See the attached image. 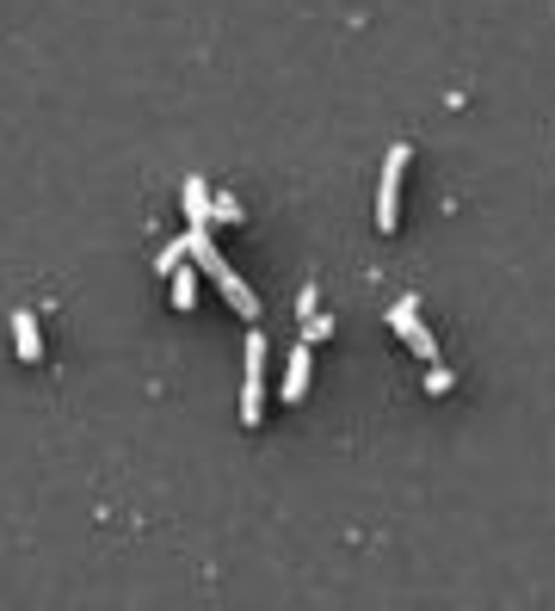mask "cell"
Listing matches in <instances>:
<instances>
[{
	"label": "cell",
	"instance_id": "obj_1",
	"mask_svg": "<svg viewBox=\"0 0 555 611\" xmlns=\"http://www.w3.org/2000/svg\"><path fill=\"white\" fill-rule=\"evenodd\" d=\"M192 236H198V253H192V260H198V266L216 279V291L229 297V309L241 315V321H260V303H253V291H247V284L235 279V266H229V260H222V253L210 248V229H192Z\"/></svg>",
	"mask_w": 555,
	"mask_h": 611
},
{
	"label": "cell",
	"instance_id": "obj_2",
	"mask_svg": "<svg viewBox=\"0 0 555 611\" xmlns=\"http://www.w3.org/2000/svg\"><path fill=\"white\" fill-rule=\"evenodd\" d=\"M407 161H414V149L395 142L383 161V179H377V229L383 236H395V222H401V173H407Z\"/></svg>",
	"mask_w": 555,
	"mask_h": 611
},
{
	"label": "cell",
	"instance_id": "obj_3",
	"mask_svg": "<svg viewBox=\"0 0 555 611\" xmlns=\"http://www.w3.org/2000/svg\"><path fill=\"white\" fill-rule=\"evenodd\" d=\"M260 421H265V340L253 334L241 359V426H260Z\"/></svg>",
	"mask_w": 555,
	"mask_h": 611
},
{
	"label": "cell",
	"instance_id": "obj_4",
	"mask_svg": "<svg viewBox=\"0 0 555 611\" xmlns=\"http://www.w3.org/2000/svg\"><path fill=\"white\" fill-rule=\"evenodd\" d=\"M389 328H395L401 340L414 346L420 359H432V364H438V340L426 334V321H420V303H414V297H395V309H389Z\"/></svg>",
	"mask_w": 555,
	"mask_h": 611
},
{
	"label": "cell",
	"instance_id": "obj_5",
	"mask_svg": "<svg viewBox=\"0 0 555 611\" xmlns=\"http://www.w3.org/2000/svg\"><path fill=\"white\" fill-rule=\"evenodd\" d=\"M13 346H19V359L25 364H44V334H37V315L31 309L13 315Z\"/></svg>",
	"mask_w": 555,
	"mask_h": 611
},
{
	"label": "cell",
	"instance_id": "obj_6",
	"mask_svg": "<svg viewBox=\"0 0 555 611\" xmlns=\"http://www.w3.org/2000/svg\"><path fill=\"white\" fill-rule=\"evenodd\" d=\"M185 217H192V229H210L216 222V192L204 179H185Z\"/></svg>",
	"mask_w": 555,
	"mask_h": 611
},
{
	"label": "cell",
	"instance_id": "obj_7",
	"mask_svg": "<svg viewBox=\"0 0 555 611\" xmlns=\"http://www.w3.org/2000/svg\"><path fill=\"white\" fill-rule=\"evenodd\" d=\"M327 334H334V321L322 315V297H315V284H308L303 291V340L315 346V340H327Z\"/></svg>",
	"mask_w": 555,
	"mask_h": 611
},
{
	"label": "cell",
	"instance_id": "obj_8",
	"mask_svg": "<svg viewBox=\"0 0 555 611\" xmlns=\"http://www.w3.org/2000/svg\"><path fill=\"white\" fill-rule=\"evenodd\" d=\"M308 364H315V359H308V346H296L291 371H284V402H303V395H308Z\"/></svg>",
	"mask_w": 555,
	"mask_h": 611
},
{
	"label": "cell",
	"instance_id": "obj_9",
	"mask_svg": "<svg viewBox=\"0 0 555 611\" xmlns=\"http://www.w3.org/2000/svg\"><path fill=\"white\" fill-rule=\"evenodd\" d=\"M192 253H198V236L185 229L179 241H167V248H161V260H154V272H167V279H173V272H179L185 260H192Z\"/></svg>",
	"mask_w": 555,
	"mask_h": 611
},
{
	"label": "cell",
	"instance_id": "obj_10",
	"mask_svg": "<svg viewBox=\"0 0 555 611\" xmlns=\"http://www.w3.org/2000/svg\"><path fill=\"white\" fill-rule=\"evenodd\" d=\"M173 309H185V315L198 309V279H192V266L173 272Z\"/></svg>",
	"mask_w": 555,
	"mask_h": 611
},
{
	"label": "cell",
	"instance_id": "obj_11",
	"mask_svg": "<svg viewBox=\"0 0 555 611\" xmlns=\"http://www.w3.org/2000/svg\"><path fill=\"white\" fill-rule=\"evenodd\" d=\"M216 222H241V198H229V192H216Z\"/></svg>",
	"mask_w": 555,
	"mask_h": 611
},
{
	"label": "cell",
	"instance_id": "obj_12",
	"mask_svg": "<svg viewBox=\"0 0 555 611\" xmlns=\"http://www.w3.org/2000/svg\"><path fill=\"white\" fill-rule=\"evenodd\" d=\"M450 383H457V377H450V371H438V364H432V371H426V390H432V395H445Z\"/></svg>",
	"mask_w": 555,
	"mask_h": 611
}]
</instances>
